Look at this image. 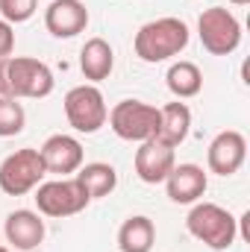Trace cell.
I'll return each mask as SVG.
<instances>
[{"label":"cell","instance_id":"1","mask_svg":"<svg viewBox=\"0 0 250 252\" xmlns=\"http://www.w3.org/2000/svg\"><path fill=\"white\" fill-rule=\"evenodd\" d=\"M188 41H191V30L186 21L165 15V18H156V21H147L138 27L135 38H132V50L141 62L159 64L180 56L188 47Z\"/></svg>","mask_w":250,"mask_h":252},{"label":"cell","instance_id":"2","mask_svg":"<svg viewBox=\"0 0 250 252\" xmlns=\"http://www.w3.org/2000/svg\"><path fill=\"white\" fill-rule=\"evenodd\" d=\"M56 88L53 70L33 56L0 59V97L12 100H44Z\"/></svg>","mask_w":250,"mask_h":252},{"label":"cell","instance_id":"3","mask_svg":"<svg viewBox=\"0 0 250 252\" xmlns=\"http://www.w3.org/2000/svg\"><path fill=\"white\" fill-rule=\"evenodd\" d=\"M186 229L194 241L215 252L230 250L239 238V220L218 202H194L186 217Z\"/></svg>","mask_w":250,"mask_h":252},{"label":"cell","instance_id":"4","mask_svg":"<svg viewBox=\"0 0 250 252\" xmlns=\"http://www.w3.org/2000/svg\"><path fill=\"white\" fill-rule=\"evenodd\" d=\"M197 35L209 56H230L242 44V24L227 6H212L197 18Z\"/></svg>","mask_w":250,"mask_h":252},{"label":"cell","instance_id":"5","mask_svg":"<svg viewBox=\"0 0 250 252\" xmlns=\"http://www.w3.org/2000/svg\"><path fill=\"white\" fill-rule=\"evenodd\" d=\"M47 170L42 161V153L36 147H21L9 153L0 164V190L6 196H27L44 182Z\"/></svg>","mask_w":250,"mask_h":252},{"label":"cell","instance_id":"6","mask_svg":"<svg viewBox=\"0 0 250 252\" xmlns=\"http://www.w3.org/2000/svg\"><path fill=\"white\" fill-rule=\"evenodd\" d=\"M65 106V118L68 124L74 126L77 132L83 135H94L106 126L109 118V106H106V97L97 85L91 82H83V85H74L62 100Z\"/></svg>","mask_w":250,"mask_h":252},{"label":"cell","instance_id":"7","mask_svg":"<svg viewBox=\"0 0 250 252\" xmlns=\"http://www.w3.org/2000/svg\"><path fill=\"white\" fill-rule=\"evenodd\" d=\"M36 208L42 217H53V220H62V217H74L80 211H85L91 205L88 193L83 190V185L74 179V176H62V179H50V182H42L36 188Z\"/></svg>","mask_w":250,"mask_h":252},{"label":"cell","instance_id":"8","mask_svg":"<svg viewBox=\"0 0 250 252\" xmlns=\"http://www.w3.org/2000/svg\"><path fill=\"white\" fill-rule=\"evenodd\" d=\"M109 126L121 141H150L159 132V109L144 100H121L109 109Z\"/></svg>","mask_w":250,"mask_h":252},{"label":"cell","instance_id":"9","mask_svg":"<svg viewBox=\"0 0 250 252\" xmlns=\"http://www.w3.org/2000/svg\"><path fill=\"white\" fill-rule=\"evenodd\" d=\"M248 158V138L239 129H224L212 138L209 150H206V167L215 176H233L245 167Z\"/></svg>","mask_w":250,"mask_h":252},{"label":"cell","instance_id":"10","mask_svg":"<svg viewBox=\"0 0 250 252\" xmlns=\"http://www.w3.org/2000/svg\"><path fill=\"white\" fill-rule=\"evenodd\" d=\"M42 161H44V170L53 173V176H74L83 164H85V153H83V144L74 138V135H65V132H56L50 135L42 147Z\"/></svg>","mask_w":250,"mask_h":252},{"label":"cell","instance_id":"11","mask_svg":"<svg viewBox=\"0 0 250 252\" xmlns=\"http://www.w3.org/2000/svg\"><path fill=\"white\" fill-rule=\"evenodd\" d=\"M132 164H135V176L144 185H162L177 164V153H174V147L162 144L159 138H150V141L138 144Z\"/></svg>","mask_w":250,"mask_h":252},{"label":"cell","instance_id":"12","mask_svg":"<svg viewBox=\"0 0 250 252\" xmlns=\"http://www.w3.org/2000/svg\"><path fill=\"white\" fill-rule=\"evenodd\" d=\"M168 190V199L177 205H194L203 199V193L209 188V176L200 164H174V170L168 173V179L162 182Z\"/></svg>","mask_w":250,"mask_h":252},{"label":"cell","instance_id":"13","mask_svg":"<svg viewBox=\"0 0 250 252\" xmlns=\"http://www.w3.org/2000/svg\"><path fill=\"white\" fill-rule=\"evenodd\" d=\"M3 235L9 241V247L18 252H33L42 247L47 229H44V220L39 211H30V208H18L6 217L3 223Z\"/></svg>","mask_w":250,"mask_h":252},{"label":"cell","instance_id":"14","mask_svg":"<svg viewBox=\"0 0 250 252\" xmlns=\"http://www.w3.org/2000/svg\"><path fill=\"white\" fill-rule=\"evenodd\" d=\"M44 27L53 38H74L88 27V6L83 0H53L44 9Z\"/></svg>","mask_w":250,"mask_h":252},{"label":"cell","instance_id":"15","mask_svg":"<svg viewBox=\"0 0 250 252\" xmlns=\"http://www.w3.org/2000/svg\"><path fill=\"white\" fill-rule=\"evenodd\" d=\"M80 70H83V76L91 85L109 79L112 70H115V50H112V44L106 38H100V35L88 38L83 44V50H80Z\"/></svg>","mask_w":250,"mask_h":252},{"label":"cell","instance_id":"16","mask_svg":"<svg viewBox=\"0 0 250 252\" xmlns=\"http://www.w3.org/2000/svg\"><path fill=\"white\" fill-rule=\"evenodd\" d=\"M191 132V109H188L183 100H174V103H165L159 109V132L156 138L168 147H180Z\"/></svg>","mask_w":250,"mask_h":252},{"label":"cell","instance_id":"17","mask_svg":"<svg viewBox=\"0 0 250 252\" xmlns=\"http://www.w3.org/2000/svg\"><path fill=\"white\" fill-rule=\"evenodd\" d=\"M74 179L83 185V190L88 193V199H91V202H94V199L109 196L112 190L118 188V170H115L112 164H106V161L83 164V167L74 173Z\"/></svg>","mask_w":250,"mask_h":252},{"label":"cell","instance_id":"18","mask_svg":"<svg viewBox=\"0 0 250 252\" xmlns=\"http://www.w3.org/2000/svg\"><path fill=\"white\" fill-rule=\"evenodd\" d=\"M156 244V226L144 214L126 217L118 229V250L121 252H150Z\"/></svg>","mask_w":250,"mask_h":252},{"label":"cell","instance_id":"19","mask_svg":"<svg viewBox=\"0 0 250 252\" xmlns=\"http://www.w3.org/2000/svg\"><path fill=\"white\" fill-rule=\"evenodd\" d=\"M165 85H168V91H171L177 100H191V97H197V94L203 91V70L194 62L180 59V62H174L168 67Z\"/></svg>","mask_w":250,"mask_h":252},{"label":"cell","instance_id":"20","mask_svg":"<svg viewBox=\"0 0 250 252\" xmlns=\"http://www.w3.org/2000/svg\"><path fill=\"white\" fill-rule=\"evenodd\" d=\"M27 126V112L18 100L0 97V138H15Z\"/></svg>","mask_w":250,"mask_h":252},{"label":"cell","instance_id":"21","mask_svg":"<svg viewBox=\"0 0 250 252\" xmlns=\"http://www.w3.org/2000/svg\"><path fill=\"white\" fill-rule=\"evenodd\" d=\"M39 12V0H0V18L6 24H27Z\"/></svg>","mask_w":250,"mask_h":252},{"label":"cell","instance_id":"22","mask_svg":"<svg viewBox=\"0 0 250 252\" xmlns=\"http://www.w3.org/2000/svg\"><path fill=\"white\" fill-rule=\"evenodd\" d=\"M15 53V27L0 18V59Z\"/></svg>","mask_w":250,"mask_h":252},{"label":"cell","instance_id":"23","mask_svg":"<svg viewBox=\"0 0 250 252\" xmlns=\"http://www.w3.org/2000/svg\"><path fill=\"white\" fill-rule=\"evenodd\" d=\"M230 3H233V6H248L250 0H230Z\"/></svg>","mask_w":250,"mask_h":252},{"label":"cell","instance_id":"24","mask_svg":"<svg viewBox=\"0 0 250 252\" xmlns=\"http://www.w3.org/2000/svg\"><path fill=\"white\" fill-rule=\"evenodd\" d=\"M0 252H9V250H6V247H0Z\"/></svg>","mask_w":250,"mask_h":252}]
</instances>
